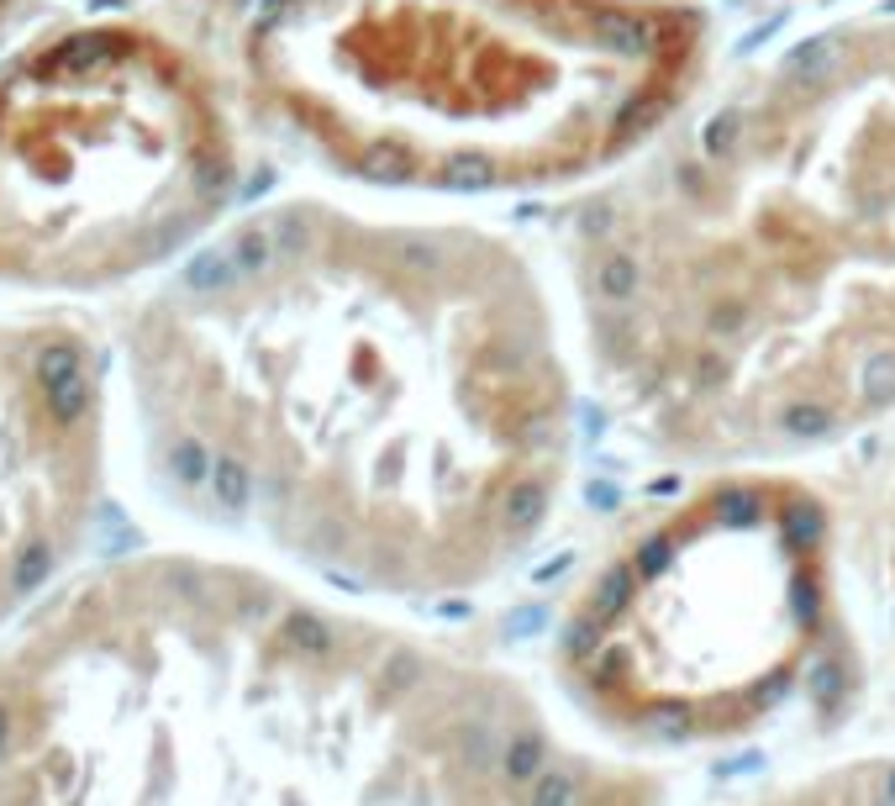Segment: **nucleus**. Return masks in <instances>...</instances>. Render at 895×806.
I'll return each instance as SVG.
<instances>
[{
	"label": "nucleus",
	"instance_id": "1",
	"mask_svg": "<svg viewBox=\"0 0 895 806\" xmlns=\"http://www.w3.org/2000/svg\"><path fill=\"white\" fill-rule=\"evenodd\" d=\"M121 364L185 501L379 596L496 580L575 459L548 285L464 222L263 206L142 290Z\"/></svg>",
	"mask_w": 895,
	"mask_h": 806
},
{
	"label": "nucleus",
	"instance_id": "2",
	"mask_svg": "<svg viewBox=\"0 0 895 806\" xmlns=\"http://www.w3.org/2000/svg\"><path fill=\"white\" fill-rule=\"evenodd\" d=\"M621 422L743 469L895 411V17L833 21L621 169L575 232Z\"/></svg>",
	"mask_w": 895,
	"mask_h": 806
},
{
	"label": "nucleus",
	"instance_id": "3",
	"mask_svg": "<svg viewBox=\"0 0 895 806\" xmlns=\"http://www.w3.org/2000/svg\"><path fill=\"white\" fill-rule=\"evenodd\" d=\"M690 0H221L227 90L332 175L500 196L611 175L706 69Z\"/></svg>",
	"mask_w": 895,
	"mask_h": 806
},
{
	"label": "nucleus",
	"instance_id": "4",
	"mask_svg": "<svg viewBox=\"0 0 895 806\" xmlns=\"http://www.w3.org/2000/svg\"><path fill=\"white\" fill-rule=\"evenodd\" d=\"M837 638L833 511L812 485L722 469L621 538L558 627L585 723L643 748L737 744Z\"/></svg>",
	"mask_w": 895,
	"mask_h": 806
},
{
	"label": "nucleus",
	"instance_id": "5",
	"mask_svg": "<svg viewBox=\"0 0 895 806\" xmlns=\"http://www.w3.org/2000/svg\"><path fill=\"white\" fill-rule=\"evenodd\" d=\"M242 185L227 80L142 17L0 53V290L106 296L179 263Z\"/></svg>",
	"mask_w": 895,
	"mask_h": 806
},
{
	"label": "nucleus",
	"instance_id": "6",
	"mask_svg": "<svg viewBox=\"0 0 895 806\" xmlns=\"http://www.w3.org/2000/svg\"><path fill=\"white\" fill-rule=\"evenodd\" d=\"M106 364L63 317L0 322V606L32 596L80 533L100 464Z\"/></svg>",
	"mask_w": 895,
	"mask_h": 806
},
{
	"label": "nucleus",
	"instance_id": "7",
	"mask_svg": "<svg viewBox=\"0 0 895 806\" xmlns=\"http://www.w3.org/2000/svg\"><path fill=\"white\" fill-rule=\"evenodd\" d=\"M769 806H895V765L827 769L806 786L775 796Z\"/></svg>",
	"mask_w": 895,
	"mask_h": 806
},
{
	"label": "nucleus",
	"instance_id": "8",
	"mask_svg": "<svg viewBox=\"0 0 895 806\" xmlns=\"http://www.w3.org/2000/svg\"><path fill=\"white\" fill-rule=\"evenodd\" d=\"M38 6H42V0H0V53H6V42L17 38V27L32 17Z\"/></svg>",
	"mask_w": 895,
	"mask_h": 806
},
{
	"label": "nucleus",
	"instance_id": "9",
	"mask_svg": "<svg viewBox=\"0 0 895 806\" xmlns=\"http://www.w3.org/2000/svg\"><path fill=\"white\" fill-rule=\"evenodd\" d=\"M885 590H891V644H895V501H891V527H885Z\"/></svg>",
	"mask_w": 895,
	"mask_h": 806
},
{
	"label": "nucleus",
	"instance_id": "10",
	"mask_svg": "<svg viewBox=\"0 0 895 806\" xmlns=\"http://www.w3.org/2000/svg\"><path fill=\"white\" fill-rule=\"evenodd\" d=\"M6 738H11V712H6V701H0V748H6Z\"/></svg>",
	"mask_w": 895,
	"mask_h": 806
}]
</instances>
